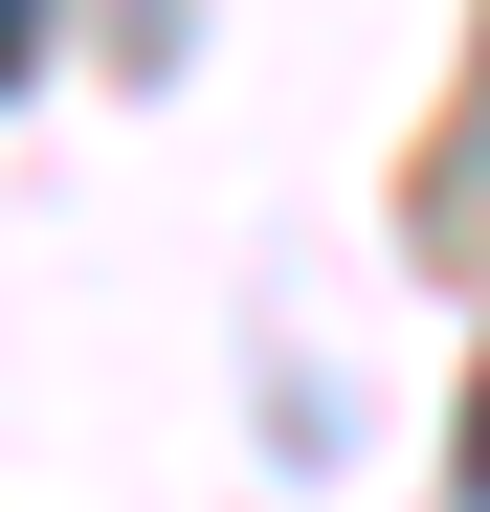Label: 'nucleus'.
<instances>
[{
  "mask_svg": "<svg viewBox=\"0 0 490 512\" xmlns=\"http://www.w3.org/2000/svg\"><path fill=\"white\" fill-rule=\"evenodd\" d=\"M23 45H45V0H0V90H23Z\"/></svg>",
  "mask_w": 490,
  "mask_h": 512,
  "instance_id": "f257e3e1",
  "label": "nucleus"
},
{
  "mask_svg": "<svg viewBox=\"0 0 490 512\" xmlns=\"http://www.w3.org/2000/svg\"><path fill=\"white\" fill-rule=\"evenodd\" d=\"M468 512H490V401H468Z\"/></svg>",
  "mask_w": 490,
  "mask_h": 512,
  "instance_id": "f03ea898",
  "label": "nucleus"
}]
</instances>
